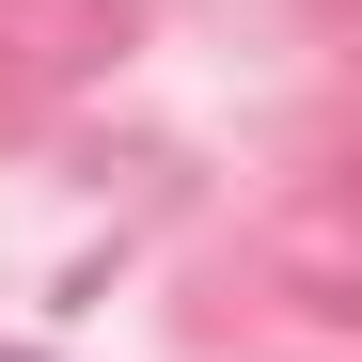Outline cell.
Listing matches in <instances>:
<instances>
[{"mask_svg": "<svg viewBox=\"0 0 362 362\" xmlns=\"http://www.w3.org/2000/svg\"><path fill=\"white\" fill-rule=\"evenodd\" d=\"M0 362H32V346H0Z\"/></svg>", "mask_w": 362, "mask_h": 362, "instance_id": "1", "label": "cell"}]
</instances>
